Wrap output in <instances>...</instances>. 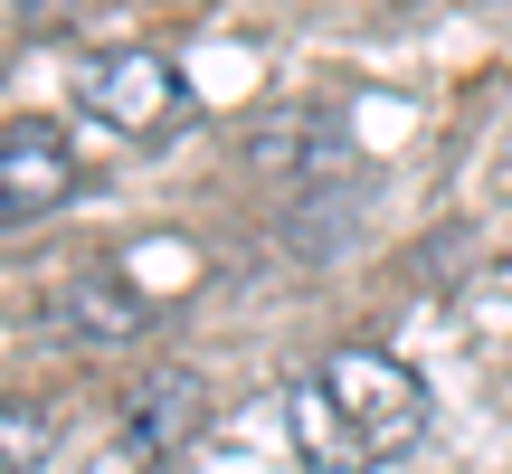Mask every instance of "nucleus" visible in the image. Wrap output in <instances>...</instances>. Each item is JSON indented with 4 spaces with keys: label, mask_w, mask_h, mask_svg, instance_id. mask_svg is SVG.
<instances>
[{
    "label": "nucleus",
    "mask_w": 512,
    "mask_h": 474,
    "mask_svg": "<svg viewBox=\"0 0 512 474\" xmlns=\"http://www.w3.org/2000/svg\"><path fill=\"white\" fill-rule=\"evenodd\" d=\"M323 399H332V418L351 427V446H361L370 465L380 456H408L418 446V427H427V380L399 361V351H370V342H351V351H323Z\"/></svg>",
    "instance_id": "f257e3e1"
},
{
    "label": "nucleus",
    "mask_w": 512,
    "mask_h": 474,
    "mask_svg": "<svg viewBox=\"0 0 512 474\" xmlns=\"http://www.w3.org/2000/svg\"><path fill=\"white\" fill-rule=\"evenodd\" d=\"M76 105H86L95 124H114L124 143H162L190 114V76H181V57H162V48H105V57L76 67Z\"/></svg>",
    "instance_id": "f03ea898"
},
{
    "label": "nucleus",
    "mask_w": 512,
    "mask_h": 474,
    "mask_svg": "<svg viewBox=\"0 0 512 474\" xmlns=\"http://www.w3.org/2000/svg\"><path fill=\"white\" fill-rule=\"evenodd\" d=\"M76 143L57 124H38V114H19V124H0V228H29V219H57V209L76 200Z\"/></svg>",
    "instance_id": "7ed1b4c3"
},
{
    "label": "nucleus",
    "mask_w": 512,
    "mask_h": 474,
    "mask_svg": "<svg viewBox=\"0 0 512 474\" xmlns=\"http://www.w3.org/2000/svg\"><path fill=\"white\" fill-rule=\"evenodd\" d=\"M190 427H200V380L190 370H152L143 389L124 399V456H181L190 446Z\"/></svg>",
    "instance_id": "20e7f679"
},
{
    "label": "nucleus",
    "mask_w": 512,
    "mask_h": 474,
    "mask_svg": "<svg viewBox=\"0 0 512 474\" xmlns=\"http://www.w3.org/2000/svg\"><path fill=\"white\" fill-rule=\"evenodd\" d=\"M285 437H294V456L323 465V474H361V465H370L361 446H351V427L332 418L323 380H294V389H285Z\"/></svg>",
    "instance_id": "39448f33"
},
{
    "label": "nucleus",
    "mask_w": 512,
    "mask_h": 474,
    "mask_svg": "<svg viewBox=\"0 0 512 474\" xmlns=\"http://www.w3.org/2000/svg\"><path fill=\"white\" fill-rule=\"evenodd\" d=\"M67 313L95 332V342H124V332L143 323V294H124V275H114V266H86V275H76V294H67Z\"/></svg>",
    "instance_id": "423d86ee"
},
{
    "label": "nucleus",
    "mask_w": 512,
    "mask_h": 474,
    "mask_svg": "<svg viewBox=\"0 0 512 474\" xmlns=\"http://www.w3.org/2000/svg\"><path fill=\"white\" fill-rule=\"evenodd\" d=\"M48 446H57V427L48 418H38V408H0V474H38V465H48Z\"/></svg>",
    "instance_id": "0eeeda50"
}]
</instances>
